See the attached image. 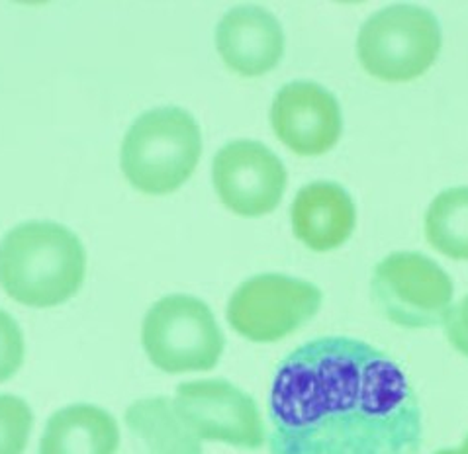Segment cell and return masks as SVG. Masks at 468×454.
<instances>
[{"mask_svg":"<svg viewBox=\"0 0 468 454\" xmlns=\"http://www.w3.org/2000/svg\"><path fill=\"white\" fill-rule=\"evenodd\" d=\"M271 454H420L421 409L392 356L320 337L284 356L271 388Z\"/></svg>","mask_w":468,"mask_h":454,"instance_id":"6da1fadb","label":"cell"},{"mask_svg":"<svg viewBox=\"0 0 468 454\" xmlns=\"http://www.w3.org/2000/svg\"><path fill=\"white\" fill-rule=\"evenodd\" d=\"M87 272V253L71 229L24 222L0 241V286L30 308H53L73 298Z\"/></svg>","mask_w":468,"mask_h":454,"instance_id":"7a4b0ae2","label":"cell"},{"mask_svg":"<svg viewBox=\"0 0 468 454\" xmlns=\"http://www.w3.org/2000/svg\"><path fill=\"white\" fill-rule=\"evenodd\" d=\"M202 133L188 110L151 108L137 116L122 142L120 164L130 185L145 195H171L195 173Z\"/></svg>","mask_w":468,"mask_h":454,"instance_id":"3957f363","label":"cell"},{"mask_svg":"<svg viewBox=\"0 0 468 454\" xmlns=\"http://www.w3.org/2000/svg\"><path fill=\"white\" fill-rule=\"evenodd\" d=\"M441 46V24L430 8L398 3L363 22L356 36V58L373 77L406 82L430 71Z\"/></svg>","mask_w":468,"mask_h":454,"instance_id":"277c9868","label":"cell"},{"mask_svg":"<svg viewBox=\"0 0 468 454\" xmlns=\"http://www.w3.org/2000/svg\"><path fill=\"white\" fill-rule=\"evenodd\" d=\"M142 343L151 364L167 375H183L216 368L226 337L208 304L197 296L171 294L145 313Z\"/></svg>","mask_w":468,"mask_h":454,"instance_id":"5b68a950","label":"cell"},{"mask_svg":"<svg viewBox=\"0 0 468 454\" xmlns=\"http://www.w3.org/2000/svg\"><path fill=\"white\" fill-rule=\"evenodd\" d=\"M370 292L388 322L423 329L445 322L455 288L449 274L428 255L396 251L375 267Z\"/></svg>","mask_w":468,"mask_h":454,"instance_id":"8992f818","label":"cell"},{"mask_svg":"<svg viewBox=\"0 0 468 454\" xmlns=\"http://www.w3.org/2000/svg\"><path fill=\"white\" fill-rule=\"evenodd\" d=\"M315 284L288 274H257L238 286L228 301V323L253 343H274L306 325L322 308Z\"/></svg>","mask_w":468,"mask_h":454,"instance_id":"52a82bcc","label":"cell"},{"mask_svg":"<svg viewBox=\"0 0 468 454\" xmlns=\"http://www.w3.org/2000/svg\"><path fill=\"white\" fill-rule=\"evenodd\" d=\"M176 414L200 441L226 443L239 449H261L267 429L257 402L222 378L190 380L176 386Z\"/></svg>","mask_w":468,"mask_h":454,"instance_id":"ba28073f","label":"cell"},{"mask_svg":"<svg viewBox=\"0 0 468 454\" xmlns=\"http://www.w3.org/2000/svg\"><path fill=\"white\" fill-rule=\"evenodd\" d=\"M216 195L228 210L259 217L279 208L288 173L281 157L265 143L236 140L219 147L212 161Z\"/></svg>","mask_w":468,"mask_h":454,"instance_id":"9c48e42d","label":"cell"},{"mask_svg":"<svg viewBox=\"0 0 468 454\" xmlns=\"http://www.w3.org/2000/svg\"><path fill=\"white\" fill-rule=\"evenodd\" d=\"M271 126L296 155H324L341 137V106L335 94L320 82L292 80L274 94Z\"/></svg>","mask_w":468,"mask_h":454,"instance_id":"30bf717a","label":"cell"},{"mask_svg":"<svg viewBox=\"0 0 468 454\" xmlns=\"http://www.w3.org/2000/svg\"><path fill=\"white\" fill-rule=\"evenodd\" d=\"M216 48L228 69L243 77L272 71L284 55V32L274 14L257 5L229 8L216 27Z\"/></svg>","mask_w":468,"mask_h":454,"instance_id":"8fae6325","label":"cell"},{"mask_svg":"<svg viewBox=\"0 0 468 454\" xmlns=\"http://www.w3.org/2000/svg\"><path fill=\"white\" fill-rule=\"evenodd\" d=\"M294 236L315 253L334 251L356 226V208L346 186L315 181L302 186L291 206Z\"/></svg>","mask_w":468,"mask_h":454,"instance_id":"7c38bea8","label":"cell"},{"mask_svg":"<svg viewBox=\"0 0 468 454\" xmlns=\"http://www.w3.org/2000/svg\"><path fill=\"white\" fill-rule=\"evenodd\" d=\"M120 429L106 409L73 404L55 411L39 441V454H116Z\"/></svg>","mask_w":468,"mask_h":454,"instance_id":"4fadbf2b","label":"cell"},{"mask_svg":"<svg viewBox=\"0 0 468 454\" xmlns=\"http://www.w3.org/2000/svg\"><path fill=\"white\" fill-rule=\"evenodd\" d=\"M126 425L145 454H202V441L176 414L171 397H145L126 409Z\"/></svg>","mask_w":468,"mask_h":454,"instance_id":"5bb4252c","label":"cell"},{"mask_svg":"<svg viewBox=\"0 0 468 454\" xmlns=\"http://www.w3.org/2000/svg\"><path fill=\"white\" fill-rule=\"evenodd\" d=\"M425 236L449 259L468 260V186H452L431 200L425 214Z\"/></svg>","mask_w":468,"mask_h":454,"instance_id":"9a60e30c","label":"cell"},{"mask_svg":"<svg viewBox=\"0 0 468 454\" xmlns=\"http://www.w3.org/2000/svg\"><path fill=\"white\" fill-rule=\"evenodd\" d=\"M32 425V407L22 397L0 396V454H24Z\"/></svg>","mask_w":468,"mask_h":454,"instance_id":"2e32d148","label":"cell"},{"mask_svg":"<svg viewBox=\"0 0 468 454\" xmlns=\"http://www.w3.org/2000/svg\"><path fill=\"white\" fill-rule=\"evenodd\" d=\"M24 335L10 313L0 310V382L10 380L24 363Z\"/></svg>","mask_w":468,"mask_h":454,"instance_id":"e0dca14e","label":"cell"},{"mask_svg":"<svg viewBox=\"0 0 468 454\" xmlns=\"http://www.w3.org/2000/svg\"><path fill=\"white\" fill-rule=\"evenodd\" d=\"M443 325L451 345L461 354L468 356V296L449 310Z\"/></svg>","mask_w":468,"mask_h":454,"instance_id":"ac0fdd59","label":"cell"},{"mask_svg":"<svg viewBox=\"0 0 468 454\" xmlns=\"http://www.w3.org/2000/svg\"><path fill=\"white\" fill-rule=\"evenodd\" d=\"M435 454H468V452L463 450V449H443V450H439Z\"/></svg>","mask_w":468,"mask_h":454,"instance_id":"d6986e66","label":"cell"},{"mask_svg":"<svg viewBox=\"0 0 468 454\" xmlns=\"http://www.w3.org/2000/svg\"><path fill=\"white\" fill-rule=\"evenodd\" d=\"M461 449L468 452V435H466V438H464V443H463V447H461Z\"/></svg>","mask_w":468,"mask_h":454,"instance_id":"ffe728a7","label":"cell"}]
</instances>
